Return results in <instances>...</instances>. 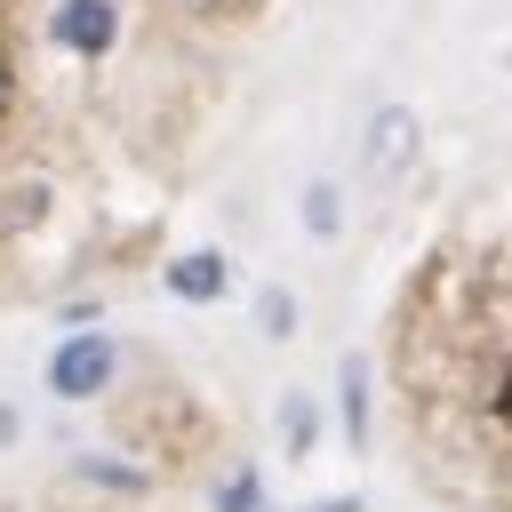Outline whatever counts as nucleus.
Instances as JSON below:
<instances>
[{"label":"nucleus","mask_w":512,"mask_h":512,"mask_svg":"<svg viewBox=\"0 0 512 512\" xmlns=\"http://www.w3.org/2000/svg\"><path fill=\"white\" fill-rule=\"evenodd\" d=\"M168 288H176L184 304H216V296L232 288V264H224L216 248H184V256L168 264Z\"/></svg>","instance_id":"5"},{"label":"nucleus","mask_w":512,"mask_h":512,"mask_svg":"<svg viewBox=\"0 0 512 512\" xmlns=\"http://www.w3.org/2000/svg\"><path fill=\"white\" fill-rule=\"evenodd\" d=\"M344 432H352V448H368V360L360 352L344 360Z\"/></svg>","instance_id":"6"},{"label":"nucleus","mask_w":512,"mask_h":512,"mask_svg":"<svg viewBox=\"0 0 512 512\" xmlns=\"http://www.w3.org/2000/svg\"><path fill=\"white\" fill-rule=\"evenodd\" d=\"M288 448H296V456L312 448V408H304V400H288Z\"/></svg>","instance_id":"10"},{"label":"nucleus","mask_w":512,"mask_h":512,"mask_svg":"<svg viewBox=\"0 0 512 512\" xmlns=\"http://www.w3.org/2000/svg\"><path fill=\"white\" fill-rule=\"evenodd\" d=\"M256 320H264V336H296V296L288 288H264L256 296Z\"/></svg>","instance_id":"8"},{"label":"nucleus","mask_w":512,"mask_h":512,"mask_svg":"<svg viewBox=\"0 0 512 512\" xmlns=\"http://www.w3.org/2000/svg\"><path fill=\"white\" fill-rule=\"evenodd\" d=\"M0 104H8V56H0Z\"/></svg>","instance_id":"12"},{"label":"nucleus","mask_w":512,"mask_h":512,"mask_svg":"<svg viewBox=\"0 0 512 512\" xmlns=\"http://www.w3.org/2000/svg\"><path fill=\"white\" fill-rule=\"evenodd\" d=\"M336 224H344L336 184H312V192H304V232H312V240H336Z\"/></svg>","instance_id":"7"},{"label":"nucleus","mask_w":512,"mask_h":512,"mask_svg":"<svg viewBox=\"0 0 512 512\" xmlns=\"http://www.w3.org/2000/svg\"><path fill=\"white\" fill-rule=\"evenodd\" d=\"M112 368H120L112 336L80 328L72 344H56V360H48V392H56V400H96V392L112 384Z\"/></svg>","instance_id":"1"},{"label":"nucleus","mask_w":512,"mask_h":512,"mask_svg":"<svg viewBox=\"0 0 512 512\" xmlns=\"http://www.w3.org/2000/svg\"><path fill=\"white\" fill-rule=\"evenodd\" d=\"M112 32H120V8H112V0H64V8H56V40H64L72 56H104Z\"/></svg>","instance_id":"2"},{"label":"nucleus","mask_w":512,"mask_h":512,"mask_svg":"<svg viewBox=\"0 0 512 512\" xmlns=\"http://www.w3.org/2000/svg\"><path fill=\"white\" fill-rule=\"evenodd\" d=\"M400 160H416V112H376V128H368V176L376 184H392L400 176Z\"/></svg>","instance_id":"4"},{"label":"nucleus","mask_w":512,"mask_h":512,"mask_svg":"<svg viewBox=\"0 0 512 512\" xmlns=\"http://www.w3.org/2000/svg\"><path fill=\"white\" fill-rule=\"evenodd\" d=\"M216 504H224V512H256V480H248V472H232V480L216 488Z\"/></svg>","instance_id":"9"},{"label":"nucleus","mask_w":512,"mask_h":512,"mask_svg":"<svg viewBox=\"0 0 512 512\" xmlns=\"http://www.w3.org/2000/svg\"><path fill=\"white\" fill-rule=\"evenodd\" d=\"M312 512H360V496H328V504H312Z\"/></svg>","instance_id":"11"},{"label":"nucleus","mask_w":512,"mask_h":512,"mask_svg":"<svg viewBox=\"0 0 512 512\" xmlns=\"http://www.w3.org/2000/svg\"><path fill=\"white\" fill-rule=\"evenodd\" d=\"M48 200H56V192H48L40 168L0 176V232H8V240H16V232H40V224H48Z\"/></svg>","instance_id":"3"}]
</instances>
